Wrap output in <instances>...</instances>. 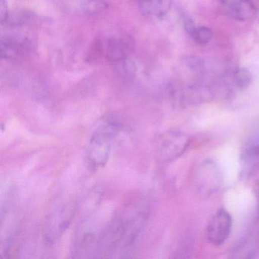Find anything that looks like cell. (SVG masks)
I'll return each mask as SVG.
<instances>
[{
  "label": "cell",
  "mask_w": 259,
  "mask_h": 259,
  "mask_svg": "<svg viewBox=\"0 0 259 259\" xmlns=\"http://www.w3.org/2000/svg\"><path fill=\"white\" fill-rule=\"evenodd\" d=\"M148 210L136 201L116 214L101 231L97 257H128L145 228Z\"/></svg>",
  "instance_id": "cell-1"
},
{
  "label": "cell",
  "mask_w": 259,
  "mask_h": 259,
  "mask_svg": "<svg viewBox=\"0 0 259 259\" xmlns=\"http://www.w3.org/2000/svg\"><path fill=\"white\" fill-rule=\"evenodd\" d=\"M119 127V122L110 116L104 117L95 127L84 154L86 166L91 171L97 172L107 165Z\"/></svg>",
  "instance_id": "cell-2"
},
{
  "label": "cell",
  "mask_w": 259,
  "mask_h": 259,
  "mask_svg": "<svg viewBox=\"0 0 259 259\" xmlns=\"http://www.w3.org/2000/svg\"><path fill=\"white\" fill-rule=\"evenodd\" d=\"M77 211V203L72 198L57 204L44 222L42 236L47 245H53L60 240L68 230Z\"/></svg>",
  "instance_id": "cell-3"
},
{
  "label": "cell",
  "mask_w": 259,
  "mask_h": 259,
  "mask_svg": "<svg viewBox=\"0 0 259 259\" xmlns=\"http://www.w3.org/2000/svg\"><path fill=\"white\" fill-rule=\"evenodd\" d=\"M190 139L183 132H164L155 142V155L159 161L167 163L180 157L189 147Z\"/></svg>",
  "instance_id": "cell-4"
},
{
  "label": "cell",
  "mask_w": 259,
  "mask_h": 259,
  "mask_svg": "<svg viewBox=\"0 0 259 259\" xmlns=\"http://www.w3.org/2000/svg\"><path fill=\"white\" fill-rule=\"evenodd\" d=\"M194 186L204 196H210L219 190L222 184V174L216 163L206 160L197 165L192 175Z\"/></svg>",
  "instance_id": "cell-5"
},
{
  "label": "cell",
  "mask_w": 259,
  "mask_h": 259,
  "mask_svg": "<svg viewBox=\"0 0 259 259\" xmlns=\"http://www.w3.org/2000/svg\"><path fill=\"white\" fill-rule=\"evenodd\" d=\"M104 59L111 63L125 61L134 52L136 41L128 34L113 36L102 40Z\"/></svg>",
  "instance_id": "cell-6"
},
{
  "label": "cell",
  "mask_w": 259,
  "mask_h": 259,
  "mask_svg": "<svg viewBox=\"0 0 259 259\" xmlns=\"http://www.w3.org/2000/svg\"><path fill=\"white\" fill-rule=\"evenodd\" d=\"M233 227L231 214L224 207L220 208L212 217L207 227L206 236L210 245L219 247L227 240Z\"/></svg>",
  "instance_id": "cell-7"
},
{
  "label": "cell",
  "mask_w": 259,
  "mask_h": 259,
  "mask_svg": "<svg viewBox=\"0 0 259 259\" xmlns=\"http://www.w3.org/2000/svg\"><path fill=\"white\" fill-rule=\"evenodd\" d=\"M32 40L28 37H2L0 42V54L3 60H14L24 58L34 51Z\"/></svg>",
  "instance_id": "cell-8"
},
{
  "label": "cell",
  "mask_w": 259,
  "mask_h": 259,
  "mask_svg": "<svg viewBox=\"0 0 259 259\" xmlns=\"http://www.w3.org/2000/svg\"><path fill=\"white\" fill-rule=\"evenodd\" d=\"M214 96V90L210 86L193 84L187 86L180 94V101L185 105L201 104Z\"/></svg>",
  "instance_id": "cell-9"
},
{
  "label": "cell",
  "mask_w": 259,
  "mask_h": 259,
  "mask_svg": "<svg viewBox=\"0 0 259 259\" xmlns=\"http://www.w3.org/2000/svg\"><path fill=\"white\" fill-rule=\"evenodd\" d=\"M257 13V9L252 0H234L229 7V14L238 21L252 19Z\"/></svg>",
  "instance_id": "cell-10"
},
{
  "label": "cell",
  "mask_w": 259,
  "mask_h": 259,
  "mask_svg": "<svg viewBox=\"0 0 259 259\" xmlns=\"http://www.w3.org/2000/svg\"><path fill=\"white\" fill-rule=\"evenodd\" d=\"M172 0H139L140 11L146 16H162L170 10Z\"/></svg>",
  "instance_id": "cell-11"
},
{
  "label": "cell",
  "mask_w": 259,
  "mask_h": 259,
  "mask_svg": "<svg viewBox=\"0 0 259 259\" xmlns=\"http://www.w3.org/2000/svg\"><path fill=\"white\" fill-rule=\"evenodd\" d=\"M34 19V14L31 12L17 10H15L13 13H10L7 22L4 25L10 27L24 26L32 22Z\"/></svg>",
  "instance_id": "cell-12"
},
{
  "label": "cell",
  "mask_w": 259,
  "mask_h": 259,
  "mask_svg": "<svg viewBox=\"0 0 259 259\" xmlns=\"http://www.w3.org/2000/svg\"><path fill=\"white\" fill-rule=\"evenodd\" d=\"M252 81L251 72L247 69L241 68L236 69L233 72V82L236 89L239 91H244L248 89Z\"/></svg>",
  "instance_id": "cell-13"
},
{
  "label": "cell",
  "mask_w": 259,
  "mask_h": 259,
  "mask_svg": "<svg viewBox=\"0 0 259 259\" xmlns=\"http://www.w3.org/2000/svg\"><path fill=\"white\" fill-rule=\"evenodd\" d=\"M192 37L198 45H207L213 37V31L207 27H198Z\"/></svg>",
  "instance_id": "cell-14"
},
{
  "label": "cell",
  "mask_w": 259,
  "mask_h": 259,
  "mask_svg": "<svg viewBox=\"0 0 259 259\" xmlns=\"http://www.w3.org/2000/svg\"><path fill=\"white\" fill-rule=\"evenodd\" d=\"M185 64L189 68L195 71H201L204 69V63L202 59L195 56H189L185 57Z\"/></svg>",
  "instance_id": "cell-15"
},
{
  "label": "cell",
  "mask_w": 259,
  "mask_h": 259,
  "mask_svg": "<svg viewBox=\"0 0 259 259\" xmlns=\"http://www.w3.org/2000/svg\"><path fill=\"white\" fill-rule=\"evenodd\" d=\"M10 13L7 0H0V19L3 25L7 22Z\"/></svg>",
  "instance_id": "cell-16"
},
{
  "label": "cell",
  "mask_w": 259,
  "mask_h": 259,
  "mask_svg": "<svg viewBox=\"0 0 259 259\" xmlns=\"http://www.w3.org/2000/svg\"><path fill=\"white\" fill-rule=\"evenodd\" d=\"M184 25L186 32L192 37L197 28L195 27V24H194L193 21L191 19H189V18H186L184 20Z\"/></svg>",
  "instance_id": "cell-17"
},
{
  "label": "cell",
  "mask_w": 259,
  "mask_h": 259,
  "mask_svg": "<svg viewBox=\"0 0 259 259\" xmlns=\"http://www.w3.org/2000/svg\"><path fill=\"white\" fill-rule=\"evenodd\" d=\"M218 1L222 4H226L229 2V0H218Z\"/></svg>",
  "instance_id": "cell-18"
}]
</instances>
